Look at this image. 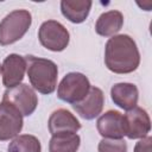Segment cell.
<instances>
[{
  "label": "cell",
  "instance_id": "16",
  "mask_svg": "<svg viewBox=\"0 0 152 152\" xmlns=\"http://www.w3.org/2000/svg\"><path fill=\"white\" fill-rule=\"evenodd\" d=\"M80 144L81 138L76 133H57L50 139L49 152H76Z\"/></svg>",
  "mask_w": 152,
  "mask_h": 152
},
{
  "label": "cell",
  "instance_id": "9",
  "mask_svg": "<svg viewBox=\"0 0 152 152\" xmlns=\"http://www.w3.org/2000/svg\"><path fill=\"white\" fill-rule=\"evenodd\" d=\"M26 71V61L25 57L11 53L8 55L1 65V74H2V84L8 89L13 88L21 83L24 80Z\"/></svg>",
  "mask_w": 152,
  "mask_h": 152
},
{
  "label": "cell",
  "instance_id": "14",
  "mask_svg": "<svg viewBox=\"0 0 152 152\" xmlns=\"http://www.w3.org/2000/svg\"><path fill=\"white\" fill-rule=\"evenodd\" d=\"M124 25V15L120 11L112 10L102 13L95 24V31L102 37H113L121 30Z\"/></svg>",
  "mask_w": 152,
  "mask_h": 152
},
{
  "label": "cell",
  "instance_id": "7",
  "mask_svg": "<svg viewBox=\"0 0 152 152\" xmlns=\"http://www.w3.org/2000/svg\"><path fill=\"white\" fill-rule=\"evenodd\" d=\"M124 116L125 135L129 139H141L147 135L151 129V120L145 109L141 107H134L126 110Z\"/></svg>",
  "mask_w": 152,
  "mask_h": 152
},
{
  "label": "cell",
  "instance_id": "17",
  "mask_svg": "<svg viewBox=\"0 0 152 152\" xmlns=\"http://www.w3.org/2000/svg\"><path fill=\"white\" fill-rule=\"evenodd\" d=\"M8 152H42V145L37 137L31 134H21L13 138L8 144Z\"/></svg>",
  "mask_w": 152,
  "mask_h": 152
},
{
  "label": "cell",
  "instance_id": "18",
  "mask_svg": "<svg viewBox=\"0 0 152 152\" xmlns=\"http://www.w3.org/2000/svg\"><path fill=\"white\" fill-rule=\"evenodd\" d=\"M99 152H127V144L124 139L103 138L97 146Z\"/></svg>",
  "mask_w": 152,
  "mask_h": 152
},
{
  "label": "cell",
  "instance_id": "3",
  "mask_svg": "<svg viewBox=\"0 0 152 152\" xmlns=\"http://www.w3.org/2000/svg\"><path fill=\"white\" fill-rule=\"evenodd\" d=\"M32 24L27 10H15L0 21V45L6 46L21 39Z\"/></svg>",
  "mask_w": 152,
  "mask_h": 152
},
{
  "label": "cell",
  "instance_id": "12",
  "mask_svg": "<svg viewBox=\"0 0 152 152\" xmlns=\"http://www.w3.org/2000/svg\"><path fill=\"white\" fill-rule=\"evenodd\" d=\"M48 127L52 135L57 133H76L81 128V124L71 112L59 108L50 115Z\"/></svg>",
  "mask_w": 152,
  "mask_h": 152
},
{
  "label": "cell",
  "instance_id": "13",
  "mask_svg": "<svg viewBox=\"0 0 152 152\" xmlns=\"http://www.w3.org/2000/svg\"><path fill=\"white\" fill-rule=\"evenodd\" d=\"M110 96H112L113 102L118 107H120L125 110H129V109L137 107L138 99H139V91H138V88L135 84L121 82V83H116L112 87Z\"/></svg>",
  "mask_w": 152,
  "mask_h": 152
},
{
  "label": "cell",
  "instance_id": "2",
  "mask_svg": "<svg viewBox=\"0 0 152 152\" xmlns=\"http://www.w3.org/2000/svg\"><path fill=\"white\" fill-rule=\"evenodd\" d=\"M25 61L26 72L31 86L40 94H52L57 86V64L50 59L39 58L31 55L25 56Z\"/></svg>",
  "mask_w": 152,
  "mask_h": 152
},
{
  "label": "cell",
  "instance_id": "11",
  "mask_svg": "<svg viewBox=\"0 0 152 152\" xmlns=\"http://www.w3.org/2000/svg\"><path fill=\"white\" fill-rule=\"evenodd\" d=\"M96 128L103 138L122 139L125 137L124 116L118 110H108L97 119Z\"/></svg>",
  "mask_w": 152,
  "mask_h": 152
},
{
  "label": "cell",
  "instance_id": "4",
  "mask_svg": "<svg viewBox=\"0 0 152 152\" xmlns=\"http://www.w3.org/2000/svg\"><path fill=\"white\" fill-rule=\"evenodd\" d=\"M90 87V82L86 75L81 72H69L59 82L57 96L64 102L75 104L86 97Z\"/></svg>",
  "mask_w": 152,
  "mask_h": 152
},
{
  "label": "cell",
  "instance_id": "1",
  "mask_svg": "<svg viewBox=\"0 0 152 152\" xmlns=\"http://www.w3.org/2000/svg\"><path fill=\"white\" fill-rule=\"evenodd\" d=\"M104 64L115 74H129L140 64V53L133 38L118 34L109 38L104 48Z\"/></svg>",
  "mask_w": 152,
  "mask_h": 152
},
{
  "label": "cell",
  "instance_id": "6",
  "mask_svg": "<svg viewBox=\"0 0 152 152\" xmlns=\"http://www.w3.org/2000/svg\"><path fill=\"white\" fill-rule=\"evenodd\" d=\"M38 38L45 49L59 52L68 46L70 34L64 25H62L59 21L46 20L39 27Z\"/></svg>",
  "mask_w": 152,
  "mask_h": 152
},
{
  "label": "cell",
  "instance_id": "15",
  "mask_svg": "<svg viewBox=\"0 0 152 152\" xmlns=\"http://www.w3.org/2000/svg\"><path fill=\"white\" fill-rule=\"evenodd\" d=\"M93 2L90 0H62V14L74 24L83 23L89 15Z\"/></svg>",
  "mask_w": 152,
  "mask_h": 152
},
{
  "label": "cell",
  "instance_id": "19",
  "mask_svg": "<svg viewBox=\"0 0 152 152\" xmlns=\"http://www.w3.org/2000/svg\"><path fill=\"white\" fill-rule=\"evenodd\" d=\"M151 142H152V138L151 137L141 138L135 144L134 152H151Z\"/></svg>",
  "mask_w": 152,
  "mask_h": 152
},
{
  "label": "cell",
  "instance_id": "10",
  "mask_svg": "<svg viewBox=\"0 0 152 152\" xmlns=\"http://www.w3.org/2000/svg\"><path fill=\"white\" fill-rule=\"evenodd\" d=\"M104 104V95L97 87H90L86 97L72 104V108L86 120H93L101 114Z\"/></svg>",
  "mask_w": 152,
  "mask_h": 152
},
{
  "label": "cell",
  "instance_id": "20",
  "mask_svg": "<svg viewBox=\"0 0 152 152\" xmlns=\"http://www.w3.org/2000/svg\"><path fill=\"white\" fill-rule=\"evenodd\" d=\"M0 72H1V64H0Z\"/></svg>",
  "mask_w": 152,
  "mask_h": 152
},
{
  "label": "cell",
  "instance_id": "5",
  "mask_svg": "<svg viewBox=\"0 0 152 152\" xmlns=\"http://www.w3.org/2000/svg\"><path fill=\"white\" fill-rule=\"evenodd\" d=\"M2 101L13 106L23 116L31 115L38 104V97L34 90L25 83L6 89L2 95Z\"/></svg>",
  "mask_w": 152,
  "mask_h": 152
},
{
  "label": "cell",
  "instance_id": "8",
  "mask_svg": "<svg viewBox=\"0 0 152 152\" xmlns=\"http://www.w3.org/2000/svg\"><path fill=\"white\" fill-rule=\"evenodd\" d=\"M23 115L10 103H0V140L15 138L23 129Z\"/></svg>",
  "mask_w": 152,
  "mask_h": 152
}]
</instances>
